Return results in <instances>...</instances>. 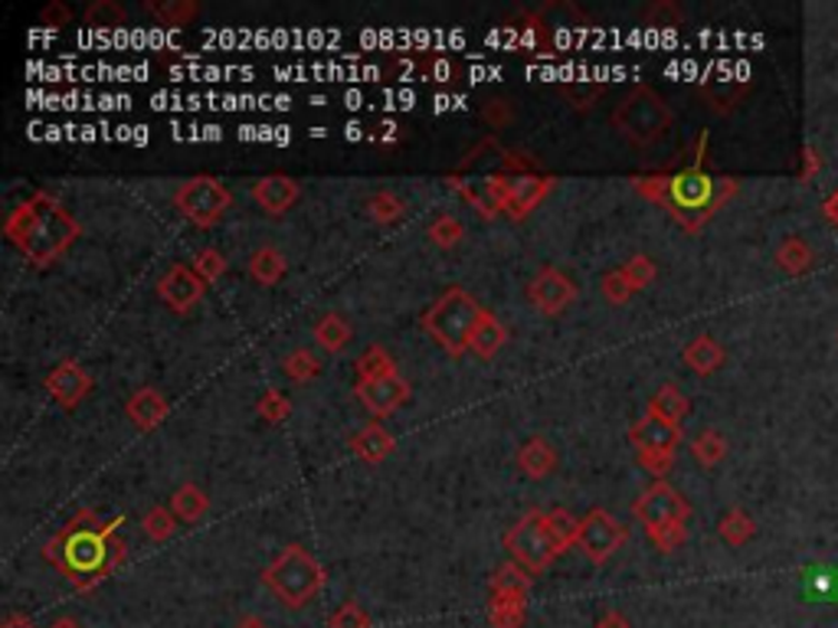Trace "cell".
<instances>
[{
  "label": "cell",
  "mask_w": 838,
  "mask_h": 628,
  "mask_svg": "<svg viewBox=\"0 0 838 628\" xmlns=\"http://www.w3.org/2000/svg\"><path fill=\"white\" fill-rule=\"evenodd\" d=\"M286 269H289V262H286V256L276 249V246H262V249H256L252 252V259H249V276H252V282H259V286H279L282 282V276H286Z\"/></svg>",
  "instance_id": "603a6c76"
},
{
  "label": "cell",
  "mask_w": 838,
  "mask_h": 628,
  "mask_svg": "<svg viewBox=\"0 0 838 628\" xmlns=\"http://www.w3.org/2000/svg\"><path fill=\"white\" fill-rule=\"evenodd\" d=\"M525 619H528V599L525 596H491V602H488L491 628H521Z\"/></svg>",
  "instance_id": "484cf974"
},
{
  "label": "cell",
  "mask_w": 838,
  "mask_h": 628,
  "mask_svg": "<svg viewBox=\"0 0 838 628\" xmlns=\"http://www.w3.org/2000/svg\"><path fill=\"white\" fill-rule=\"evenodd\" d=\"M0 628H33V622H30L27 616L13 612V616H7V619H3V626H0Z\"/></svg>",
  "instance_id": "9f6ffc18"
},
{
  "label": "cell",
  "mask_w": 838,
  "mask_h": 628,
  "mask_svg": "<svg viewBox=\"0 0 838 628\" xmlns=\"http://www.w3.org/2000/svg\"><path fill=\"white\" fill-rule=\"evenodd\" d=\"M377 131H380V134H377L373 141H397V124H380Z\"/></svg>",
  "instance_id": "6f0895ef"
},
{
  "label": "cell",
  "mask_w": 838,
  "mask_h": 628,
  "mask_svg": "<svg viewBox=\"0 0 838 628\" xmlns=\"http://www.w3.org/2000/svg\"><path fill=\"white\" fill-rule=\"evenodd\" d=\"M190 269L207 282V286H213V282H220L223 276H227V259H223V252L220 249H197V256L190 259Z\"/></svg>",
  "instance_id": "b9f144b4"
},
{
  "label": "cell",
  "mask_w": 838,
  "mask_h": 628,
  "mask_svg": "<svg viewBox=\"0 0 838 628\" xmlns=\"http://www.w3.org/2000/svg\"><path fill=\"white\" fill-rule=\"evenodd\" d=\"M282 370H286V377H289L292 383H308V380H315V377L321 373V360L315 357V350L299 347V350H292V353L282 360Z\"/></svg>",
  "instance_id": "ab89813d"
},
{
  "label": "cell",
  "mask_w": 838,
  "mask_h": 628,
  "mask_svg": "<svg viewBox=\"0 0 838 628\" xmlns=\"http://www.w3.org/2000/svg\"><path fill=\"white\" fill-rule=\"evenodd\" d=\"M262 582L272 589V596L289 606V609H301L308 606L321 589H325V570L321 564L301 547V544H289L266 570H262Z\"/></svg>",
  "instance_id": "5b68a950"
},
{
  "label": "cell",
  "mask_w": 838,
  "mask_h": 628,
  "mask_svg": "<svg viewBox=\"0 0 838 628\" xmlns=\"http://www.w3.org/2000/svg\"><path fill=\"white\" fill-rule=\"evenodd\" d=\"M124 412H128V419L141 429V432H148V429H158L164 419H168V412H171V406L164 400V393L161 390H154V387H141V390H134L128 402H124Z\"/></svg>",
  "instance_id": "d6986e66"
},
{
  "label": "cell",
  "mask_w": 838,
  "mask_h": 628,
  "mask_svg": "<svg viewBox=\"0 0 838 628\" xmlns=\"http://www.w3.org/2000/svg\"><path fill=\"white\" fill-rule=\"evenodd\" d=\"M599 288H602V295H606V301H612V305H626L636 291H632V286H629V279L622 276V269H612V272H606L602 276V282H599Z\"/></svg>",
  "instance_id": "681fc988"
},
{
  "label": "cell",
  "mask_w": 838,
  "mask_h": 628,
  "mask_svg": "<svg viewBox=\"0 0 838 628\" xmlns=\"http://www.w3.org/2000/svg\"><path fill=\"white\" fill-rule=\"evenodd\" d=\"M86 27H96V30H119L121 23L128 20V10L121 7L119 0H92L82 13Z\"/></svg>",
  "instance_id": "e575fe53"
},
{
  "label": "cell",
  "mask_w": 838,
  "mask_h": 628,
  "mask_svg": "<svg viewBox=\"0 0 838 628\" xmlns=\"http://www.w3.org/2000/svg\"><path fill=\"white\" fill-rule=\"evenodd\" d=\"M632 515H636V520H642L646 527H659V524H668V520H685L688 524L691 505L668 481H656L639 495V501L632 505Z\"/></svg>",
  "instance_id": "7c38bea8"
},
{
  "label": "cell",
  "mask_w": 838,
  "mask_h": 628,
  "mask_svg": "<svg viewBox=\"0 0 838 628\" xmlns=\"http://www.w3.org/2000/svg\"><path fill=\"white\" fill-rule=\"evenodd\" d=\"M518 468H521L525 478L540 481V478L553 475V468H557V449H553L543 436H535V439H528V442L518 449Z\"/></svg>",
  "instance_id": "ffe728a7"
},
{
  "label": "cell",
  "mask_w": 838,
  "mask_h": 628,
  "mask_svg": "<svg viewBox=\"0 0 838 628\" xmlns=\"http://www.w3.org/2000/svg\"><path fill=\"white\" fill-rule=\"evenodd\" d=\"M505 343H508V328L491 311H485L476 335H472V353H479L481 360H491Z\"/></svg>",
  "instance_id": "4316f807"
},
{
  "label": "cell",
  "mask_w": 838,
  "mask_h": 628,
  "mask_svg": "<svg viewBox=\"0 0 838 628\" xmlns=\"http://www.w3.org/2000/svg\"><path fill=\"white\" fill-rule=\"evenodd\" d=\"M393 373H397V363L387 353V347H380V343L367 347L358 357V380H383V377H393Z\"/></svg>",
  "instance_id": "d590c367"
},
{
  "label": "cell",
  "mask_w": 838,
  "mask_h": 628,
  "mask_svg": "<svg viewBox=\"0 0 838 628\" xmlns=\"http://www.w3.org/2000/svg\"><path fill=\"white\" fill-rule=\"evenodd\" d=\"M178 520L183 524H193V520H200V517L210 511V498L197 488V485H183L178 488L174 495H171V505H168Z\"/></svg>",
  "instance_id": "1f68e13d"
},
{
  "label": "cell",
  "mask_w": 838,
  "mask_h": 628,
  "mask_svg": "<svg viewBox=\"0 0 838 628\" xmlns=\"http://www.w3.org/2000/svg\"><path fill=\"white\" fill-rule=\"evenodd\" d=\"M629 442L636 446V456H639V465L656 478V481H665L671 461H675V452L681 446V426L661 419V416H652L646 412L632 429H629Z\"/></svg>",
  "instance_id": "9c48e42d"
},
{
  "label": "cell",
  "mask_w": 838,
  "mask_h": 628,
  "mask_svg": "<svg viewBox=\"0 0 838 628\" xmlns=\"http://www.w3.org/2000/svg\"><path fill=\"white\" fill-rule=\"evenodd\" d=\"M479 180H485L495 207L511 220H525L553 187V177L543 171H498Z\"/></svg>",
  "instance_id": "52a82bcc"
},
{
  "label": "cell",
  "mask_w": 838,
  "mask_h": 628,
  "mask_svg": "<svg viewBox=\"0 0 838 628\" xmlns=\"http://www.w3.org/2000/svg\"><path fill=\"white\" fill-rule=\"evenodd\" d=\"M331 628H370V616L360 609L358 602H345L335 616H331Z\"/></svg>",
  "instance_id": "f907efd6"
},
{
  "label": "cell",
  "mask_w": 838,
  "mask_h": 628,
  "mask_svg": "<svg viewBox=\"0 0 838 628\" xmlns=\"http://www.w3.org/2000/svg\"><path fill=\"white\" fill-rule=\"evenodd\" d=\"M367 217L377 223V227H390V223H400L407 217V203L390 193V190H377L370 200H367Z\"/></svg>",
  "instance_id": "836d02e7"
},
{
  "label": "cell",
  "mask_w": 838,
  "mask_h": 628,
  "mask_svg": "<svg viewBox=\"0 0 838 628\" xmlns=\"http://www.w3.org/2000/svg\"><path fill=\"white\" fill-rule=\"evenodd\" d=\"M812 262H816V252L799 236H786L777 246V266L786 276H802V272L812 269Z\"/></svg>",
  "instance_id": "cb8c5ba5"
},
{
  "label": "cell",
  "mask_w": 838,
  "mask_h": 628,
  "mask_svg": "<svg viewBox=\"0 0 838 628\" xmlns=\"http://www.w3.org/2000/svg\"><path fill=\"white\" fill-rule=\"evenodd\" d=\"M560 96H563V102L570 109L590 112L606 96V82H599V79H570V82H560Z\"/></svg>",
  "instance_id": "f1b7e54d"
},
{
  "label": "cell",
  "mask_w": 838,
  "mask_h": 628,
  "mask_svg": "<svg viewBox=\"0 0 838 628\" xmlns=\"http://www.w3.org/2000/svg\"><path fill=\"white\" fill-rule=\"evenodd\" d=\"M315 341L321 350H328V353H341L348 343H351V325L341 318V315H321L318 318V325H315Z\"/></svg>",
  "instance_id": "f546056e"
},
{
  "label": "cell",
  "mask_w": 838,
  "mask_h": 628,
  "mask_svg": "<svg viewBox=\"0 0 838 628\" xmlns=\"http://www.w3.org/2000/svg\"><path fill=\"white\" fill-rule=\"evenodd\" d=\"M718 534L727 547H744L747 540H754L757 524H754V517L747 515L744 508H734V511H727V515L720 517Z\"/></svg>",
  "instance_id": "d6a6232c"
},
{
  "label": "cell",
  "mask_w": 838,
  "mask_h": 628,
  "mask_svg": "<svg viewBox=\"0 0 838 628\" xmlns=\"http://www.w3.org/2000/svg\"><path fill=\"white\" fill-rule=\"evenodd\" d=\"M50 628H82V626H79V622H76V619H69V616H62V619H57V622H53V626H50Z\"/></svg>",
  "instance_id": "91938a15"
},
{
  "label": "cell",
  "mask_w": 838,
  "mask_h": 628,
  "mask_svg": "<svg viewBox=\"0 0 838 628\" xmlns=\"http://www.w3.org/2000/svg\"><path fill=\"white\" fill-rule=\"evenodd\" d=\"M393 446H397V439H393V436H390L380 422L363 426L358 436L351 439V452H355L360 461H367V465L383 461V458L393 452Z\"/></svg>",
  "instance_id": "7402d4cb"
},
{
  "label": "cell",
  "mask_w": 838,
  "mask_h": 628,
  "mask_svg": "<svg viewBox=\"0 0 838 628\" xmlns=\"http://www.w3.org/2000/svg\"><path fill=\"white\" fill-rule=\"evenodd\" d=\"M301 197L299 180L286 177V173H269V177H259L252 183V200L262 213L269 217H282L296 207V200Z\"/></svg>",
  "instance_id": "e0dca14e"
},
{
  "label": "cell",
  "mask_w": 838,
  "mask_h": 628,
  "mask_svg": "<svg viewBox=\"0 0 838 628\" xmlns=\"http://www.w3.org/2000/svg\"><path fill=\"white\" fill-rule=\"evenodd\" d=\"M481 121H485L488 128H495V131L515 124V106H511V99H505V96L485 99V102H481Z\"/></svg>",
  "instance_id": "7dc6e473"
},
{
  "label": "cell",
  "mask_w": 838,
  "mask_h": 628,
  "mask_svg": "<svg viewBox=\"0 0 838 628\" xmlns=\"http://www.w3.org/2000/svg\"><path fill=\"white\" fill-rule=\"evenodd\" d=\"M531 582H535V572H528L511 560V564H505V567L491 572L488 589H491V596H525L528 599Z\"/></svg>",
  "instance_id": "d4e9b609"
},
{
  "label": "cell",
  "mask_w": 838,
  "mask_h": 628,
  "mask_svg": "<svg viewBox=\"0 0 838 628\" xmlns=\"http://www.w3.org/2000/svg\"><path fill=\"white\" fill-rule=\"evenodd\" d=\"M626 527L616 520V517L609 515V511H602V508H593L590 515L580 520V550L587 554V560L590 564H597L602 567L606 560H612V554L626 544Z\"/></svg>",
  "instance_id": "8fae6325"
},
{
  "label": "cell",
  "mask_w": 838,
  "mask_h": 628,
  "mask_svg": "<svg viewBox=\"0 0 838 628\" xmlns=\"http://www.w3.org/2000/svg\"><path fill=\"white\" fill-rule=\"evenodd\" d=\"M481 315H485V308L479 301L466 288L452 286L426 308L422 331L439 343L449 357H462L466 350H472V335L479 328Z\"/></svg>",
  "instance_id": "277c9868"
},
{
  "label": "cell",
  "mask_w": 838,
  "mask_h": 628,
  "mask_svg": "<svg viewBox=\"0 0 838 628\" xmlns=\"http://www.w3.org/2000/svg\"><path fill=\"white\" fill-rule=\"evenodd\" d=\"M622 269V276L629 279V286L632 291H642V288H649L656 282V276H659V266H656V259L652 256H646V252H636L626 266H619Z\"/></svg>",
  "instance_id": "7bdbcfd3"
},
{
  "label": "cell",
  "mask_w": 838,
  "mask_h": 628,
  "mask_svg": "<svg viewBox=\"0 0 838 628\" xmlns=\"http://www.w3.org/2000/svg\"><path fill=\"white\" fill-rule=\"evenodd\" d=\"M646 534L661 554H675L688 540V524L685 520H668V524H659V527H646Z\"/></svg>",
  "instance_id": "60d3db41"
},
{
  "label": "cell",
  "mask_w": 838,
  "mask_h": 628,
  "mask_svg": "<svg viewBox=\"0 0 838 628\" xmlns=\"http://www.w3.org/2000/svg\"><path fill=\"white\" fill-rule=\"evenodd\" d=\"M822 213H826V220H829V223H836L838 227V190L829 197V200H826V203H822Z\"/></svg>",
  "instance_id": "11a10c76"
},
{
  "label": "cell",
  "mask_w": 838,
  "mask_h": 628,
  "mask_svg": "<svg viewBox=\"0 0 838 628\" xmlns=\"http://www.w3.org/2000/svg\"><path fill=\"white\" fill-rule=\"evenodd\" d=\"M577 295H580L577 286L553 266H543L538 276L528 282V301L538 308L540 315H550V318L567 311L577 301Z\"/></svg>",
  "instance_id": "4fadbf2b"
},
{
  "label": "cell",
  "mask_w": 838,
  "mask_h": 628,
  "mask_svg": "<svg viewBox=\"0 0 838 628\" xmlns=\"http://www.w3.org/2000/svg\"><path fill=\"white\" fill-rule=\"evenodd\" d=\"M355 393H358V400L363 402L373 416H390V412H397L400 406H407L410 397H413L410 383H407L400 373L383 377V380H358Z\"/></svg>",
  "instance_id": "9a60e30c"
},
{
  "label": "cell",
  "mask_w": 838,
  "mask_h": 628,
  "mask_svg": "<svg viewBox=\"0 0 838 628\" xmlns=\"http://www.w3.org/2000/svg\"><path fill=\"white\" fill-rule=\"evenodd\" d=\"M3 236L30 266L47 269L82 236V227L53 193L40 190L3 220Z\"/></svg>",
  "instance_id": "3957f363"
},
{
  "label": "cell",
  "mask_w": 838,
  "mask_h": 628,
  "mask_svg": "<svg viewBox=\"0 0 838 628\" xmlns=\"http://www.w3.org/2000/svg\"><path fill=\"white\" fill-rule=\"evenodd\" d=\"M422 72H426V79H429V82H439V86H449V82H459V79H462L459 62L449 57L422 59Z\"/></svg>",
  "instance_id": "c3c4849f"
},
{
  "label": "cell",
  "mask_w": 838,
  "mask_h": 628,
  "mask_svg": "<svg viewBox=\"0 0 838 628\" xmlns=\"http://www.w3.org/2000/svg\"><path fill=\"white\" fill-rule=\"evenodd\" d=\"M426 236H429V242L439 246V249H456V246L466 239V227H462L459 217L442 213V217H436V220L426 227Z\"/></svg>",
  "instance_id": "f35d334b"
},
{
  "label": "cell",
  "mask_w": 838,
  "mask_h": 628,
  "mask_svg": "<svg viewBox=\"0 0 838 628\" xmlns=\"http://www.w3.org/2000/svg\"><path fill=\"white\" fill-rule=\"evenodd\" d=\"M649 412L668 419V422H675V426H681V419L691 412V402H688V397H685L675 383H665V387L656 390V397L649 400Z\"/></svg>",
  "instance_id": "4dcf8cb0"
},
{
  "label": "cell",
  "mask_w": 838,
  "mask_h": 628,
  "mask_svg": "<svg viewBox=\"0 0 838 628\" xmlns=\"http://www.w3.org/2000/svg\"><path fill=\"white\" fill-rule=\"evenodd\" d=\"M681 360H685L698 377H711V373H718L720 367H724L727 353H724V347H720L711 335H698L695 341L685 343Z\"/></svg>",
  "instance_id": "44dd1931"
},
{
  "label": "cell",
  "mask_w": 838,
  "mask_h": 628,
  "mask_svg": "<svg viewBox=\"0 0 838 628\" xmlns=\"http://www.w3.org/2000/svg\"><path fill=\"white\" fill-rule=\"evenodd\" d=\"M203 291H207V282H203L190 266H183V262H174V266L164 272V279L158 282L161 301H164L171 311H178V315H190V311L200 305Z\"/></svg>",
  "instance_id": "5bb4252c"
},
{
  "label": "cell",
  "mask_w": 838,
  "mask_h": 628,
  "mask_svg": "<svg viewBox=\"0 0 838 628\" xmlns=\"http://www.w3.org/2000/svg\"><path fill=\"white\" fill-rule=\"evenodd\" d=\"M237 628H269V626H266V622H262L259 616H246V619H242Z\"/></svg>",
  "instance_id": "680465c9"
},
{
  "label": "cell",
  "mask_w": 838,
  "mask_h": 628,
  "mask_svg": "<svg viewBox=\"0 0 838 628\" xmlns=\"http://www.w3.org/2000/svg\"><path fill=\"white\" fill-rule=\"evenodd\" d=\"M597 628H632V622H629L619 609H609V612L597 622Z\"/></svg>",
  "instance_id": "db71d44e"
},
{
  "label": "cell",
  "mask_w": 838,
  "mask_h": 628,
  "mask_svg": "<svg viewBox=\"0 0 838 628\" xmlns=\"http://www.w3.org/2000/svg\"><path fill=\"white\" fill-rule=\"evenodd\" d=\"M744 92H747V79L734 76L727 66L711 69V72L701 79V96H705V102H708L715 112H730V109L740 102Z\"/></svg>",
  "instance_id": "ac0fdd59"
},
{
  "label": "cell",
  "mask_w": 838,
  "mask_h": 628,
  "mask_svg": "<svg viewBox=\"0 0 838 628\" xmlns=\"http://www.w3.org/2000/svg\"><path fill=\"white\" fill-rule=\"evenodd\" d=\"M612 128L636 148H652L671 128V109L665 106L656 89L636 86L616 109H612Z\"/></svg>",
  "instance_id": "8992f818"
},
{
  "label": "cell",
  "mask_w": 838,
  "mask_h": 628,
  "mask_svg": "<svg viewBox=\"0 0 838 628\" xmlns=\"http://www.w3.org/2000/svg\"><path fill=\"white\" fill-rule=\"evenodd\" d=\"M141 527H144V534H148L151 540L164 544V540H171V537H174V530H178V517H174L171 508H151L148 515L141 517Z\"/></svg>",
  "instance_id": "f6af8a7d"
},
{
  "label": "cell",
  "mask_w": 838,
  "mask_h": 628,
  "mask_svg": "<svg viewBox=\"0 0 838 628\" xmlns=\"http://www.w3.org/2000/svg\"><path fill=\"white\" fill-rule=\"evenodd\" d=\"M233 203V193L210 173H197L174 190V210L197 229L217 227Z\"/></svg>",
  "instance_id": "ba28073f"
},
{
  "label": "cell",
  "mask_w": 838,
  "mask_h": 628,
  "mask_svg": "<svg viewBox=\"0 0 838 628\" xmlns=\"http://www.w3.org/2000/svg\"><path fill=\"white\" fill-rule=\"evenodd\" d=\"M47 393L50 400L60 402L62 409H76L79 402L92 393V377L86 373L82 363L76 360H60L53 367V373L47 377Z\"/></svg>",
  "instance_id": "2e32d148"
},
{
  "label": "cell",
  "mask_w": 838,
  "mask_h": 628,
  "mask_svg": "<svg viewBox=\"0 0 838 628\" xmlns=\"http://www.w3.org/2000/svg\"><path fill=\"white\" fill-rule=\"evenodd\" d=\"M543 524H547V534H550L557 554H567L580 540V520L570 515V511H563V508L543 511Z\"/></svg>",
  "instance_id": "83f0119b"
},
{
  "label": "cell",
  "mask_w": 838,
  "mask_h": 628,
  "mask_svg": "<svg viewBox=\"0 0 838 628\" xmlns=\"http://www.w3.org/2000/svg\"><path fill=\"white\" fill-rule=\"evenodd\" d=\"M256 412H259L269 426H279V422H286V419H289V412H292V400H289L282 390H266V393H262V400L256 402Z\"/></svg>",
  "instance_id": "bcb514c9"
},
{
  "label": "cell",
  "mask_w": 838,
  "mask_h": 628,
  "mask_svg": "<svg viewBox=\"0 0 838 628\" xmlns=\"http://www.w3.org/2000/svg\"><path fill=\"white\" fill-rule=\"evenodd\" d=\"M144 10H148L151 17H158L161 23H168V27H183V23H190V20L197 17L200 3H197V0H161V3L148 0Z\"/></svg>",
  "instance_id": "8d00e7d4"
},
{
  "label": "cell",
  "mask_w": 838,
  "mask_h": 628,
  "mask_svg": "<svg viewBox=\"0 0 838 628\" xmlns=\"http://www.w3.org/2000/svg\"><path fill=\"white\" fill-rule=\"evenodd\" d=\"M642 20L646 27H656V30H675L685 23V10L675 0H656L652 7L642 10Z\"/></svg>",
  "instance_id": "ee69618b"
},
{
  "label": "cell",
  "mask_w": 838,
  "mask_h": 628,
  "mask_svg": "<svg viewBox=\"0 0 838 628\" xmlns=\"http://www.w3.org/2000/svg\"><path fill=\"white\" fill-rule=\"evenodd\" d=\"M69 20H72V10H69V3H62V0H50V3L40 10V23H43V27L60 30Z\"/></svg>",
  "instance_id": "816d5d0a"
},
{
  "label": "cell",
  "mask_w": 838,
  "mask_h": 628,
  "mask_svg": "<svg viewBox=\"0 0 838 628\" xmlns=\"http://www.w3.org/2000/svg\"><path fill=\"white\" fill-rule=\"evenodd\" d=\"M505 550L511 554V560L518 567H525L528 572H543L550 570V564L560 557L550 534H547V524H543V511H528L521 517L508 534H505Z\"/></svg>",
  "instance_id": "30bf717a"
},
{
  "label": "cell",
  "mask_w": 838,
  "mask_h": 628,
  "mask_svg": "<svg viewBox=\"0 0 838 628\" xmlns=\"http://www.w3.org/2000/svg\"><path fill=\"white\" fill-rule=\"evenodd\" d=\"M799 165H802V168H799V180H802V183L816 180V173L822 171V154H819V148H816V144H806Z\"/></svg>",
  "instance_id": "f5cc1de1"
},
{
  "label": "cell",
  "mask_w": 838,
  "mask_h": 628,
  "mask_svg": "<svg viewBox=\"0 0 838 628\" xmlns=\"http://www.w3.org/2000/svg\"><path fill=\"white\" fill-rule=\"evenodd\" d=\"M121 517L102 520L96 511L72 515L60 530L47 540L43 557L79 589L92 592L102 586L112 572L119 570L128 557V547L121 540Z\"/></svg>",
  "instance_id": "6da1fadb"
},
{
  "label": "cell",
  "mask_w": 838,
  "mask_h": 628,
  "mask_svg": "<svg viewBox=\"0 0 838 628\" xmlns=\"http://www.w3.org/2000/svg\"><path fill=\"white\" fill-rule=\"evenodd\" d=\"M691 456H695V461H698L701 468H715V465H720L724 456H727V439H724V432H718V429L698 432L695 442H691Z\"/></svg>",
  "instance_id": "74e56055"
},
{
  "label": "cell",
  "mask_w": 838,
  "mask_h": 628,
  "mask_svg": "<svg viewBox=\"0 0 838 628\" xmlns=\"http://www.w3.org/2000/svg\"><path fill=\"white\" fill-rule=\"evenodd\" d=\"M632 187L646 200L668 210V217L688 232H698L737 193L734 177H715L708 171V131H701L691 165L678 171L632 177Z\"/></svg>",
  "instance_id": "7a4b0ae2"
}]
</instances>
